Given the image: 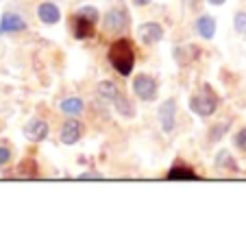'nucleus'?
I'll use <instances>...</instances> for the list:
<instances>
[{"label":"nucleus","mask_w":246,"mask_h":251,"mask_svg":"<svg viewBox=\"0 0 246 251\" xmlns=\"http://www.w3.org/2000/svg\"><path fill=\"white\" fill-rule=\"evenodd\" d=\"M107 59L112 64V68L122 76H129L133 72V66H135V50H133V44L131 40L127 37H120L115 40L107 50Z\"/></svg>","instance_id":"nucleus-1"},{"label":"nucleus","mask_w":246,"mask_h":251,"mask_svg":"<svg viewBox=\"0 0 246 251\" xmlns=\"http://www.w3.org/2000/svg\"><path fill=\"white\" fill-rule=\"evenodd\" d=\"M187 105H190V109L196 116H201V118H207V116L216 114V109H218V99H216L214 92H211L209 88H205L201 94L192 96Z\"/></svg>","instance_id":"nucleus-2"},{"label":"nucleus","mask_w":246,"mask_h":251,"mask_svg":"<svg viewBox=\"0 0 246 251\" xmlns=\"http://www.w3.org/2000/svg\"><path fill=\"white\" fill-rule=\"evenodd\" d=\"M133 94L144 103H151L157 99V81L151 75H137L133 79Z\"/></svg>","instance_id":"nucleus-3"},{"label":"nucleus","mask_w":246,"mask_h":251,"mask_svg":"<svg viewBox=\"0 0 246 251\" xmlns=\"http://www.w3.org/2000/svg\"><path fill=\"white\" fill-rule=\"evenodd\" d=\"M103 24L107 33H122L129 26V13L124 11V7H113L105 13Z\"/></svg>","instance_id":"nucleus-4"},{"label":"nucleus","mask_w":246,"mask_h":251,"mask_svg":"<svg viewBox=\"0 0 246 251\" xmlns=\"http://www.w3.org/2000/svg\"><path fill=\"white\" fill-rule=\"evenodd\" d=\"M157 118L161 125L163 133H172L177 125V100L175 99H166L157 109Z\"/></svg>","instance_id":"nucleus-5"},{"label":"nucleus","mask_w":246,"mask_h":251,"mask_svg":"<svg viewBox=\"0 0 246 251\" xmlns=\"http://www.w3.org/2000/svg\"><path fill=\"white\" fill-rule=\"evenodd\" d=\"M22 131H24V138H26L28 142H44L48 138V133H50V129H48V123H44V120L33 118L24 125Z\"/></svg>","instance_id":"nucleus-6"},{"label":"nucleus","mask_w":246,"mask_h":251,"mask_svg":"<svg viewBox=\"0 0 246 251\" xmlns=\"http://www.w3.org/2000/svg\"><path fill=\"white\" fill-rule=\"evenodd\" d=\"M81 136H83V125H81L74 116H70V120H66L64 127H61V133H59L61 142H64L66 147H70V144L79 142Z\"/></svg>","instance_id":"nucleus-7"},{"label":"nucleus","mask_w":246,"mask_h":251,"mask_svg":"<svg viewBox=\"0 0 246 251\" xmlns=\"http://www.w3.org/2000/svg\"><path fill=\"white\" fill-rule=\"evenodd\" d=\"M137 33H139V40L146 46H153L163 40V26L159 22H144L142 26L137 28Z\"/></svg>","instance_id":"nucleus-8"},{"label":"nucleus","mask_w":246,"mask_h":251,"mask_svg":"<svg viewBox=\"0 0 246 251\" xmlns=\"http://www.w3.org/2000/svg\"><path fill=\"white\" fill-rule=\"evenodd\" d=\"M26 31V20L22 16L13 11H4L2 20H0V35H7V33H20Z\"/></svg>","instance_id":"nucleus-9"},{"label":"nucleus","mask_w":246,"mask_h":251,"mask_svg":"<svg viewBox=\"0 0 246 251\" xmlns=\"http://www.w3.org/2000/svg\"><path fill=\"white\" fill-rule=\"evenodd\" d=\"M94 24L88 20L85 16H81V13H74V18H72L70 22V28H72V35L76 37V40H88V37L94 35Z\"/></svg>","instance_id":"nucleus-10"},{"label":"nucleus","mask_w":246,"mask_h":251,"mask_svg":"<svg viewBox=\"0 0 246 251\" xmlns=\"http://www.w3.org/2000/svg\"><path fill=\"white\" fill-rule=\"evenodd\" d=\"M214 166H216V171H220V173H238L240 171V166H238V162H235V157L231 155L226 149H223V151H218L216 153V157H214Z\"/></svg>","instance_id":"nucleus-11"},{"label":"nucleus","mask_w":246,"mask_h":251,"mask_svg":"<svg viewBox=\"0 0 246 251\" xmlns=\"http://www.w3.org/2000/svg\"><path fill=\"white\" fill-rule=\"evenodd\" d=\"M96 94H98V99L103 100L105 105H113L115 99L120 96V90L113 81H100V83L96 85Z\"/></svg>","instance_id":"nucleus-12"},{"label":"nucleus","mask_w":246,"mask_h":251,"mask_svg":"<svg viewBox=\"0 0 246 251\" xmlns=\"http://www.w3.org/2000/svg\"><path fill=\"white\" fill-rule=\"evenodd\" d=\"M37 16H40V20L48 24V26H52V24H57L61 20V11L55 2H42L40 7H37Z\"/></svg>","instance_id":"nucleus-13"},{"label":"nucleus","mask_w":246,"mask_h":251,"mask_svg":"<svg viewBox=\"0 0 246 251\" xmlns=\"http://www.w3.org/2000/svg\"><path fill=\"white\" fill-rule=\"evenodd\" d=\"M196 33L202 37V40H214L216 35V18L214 16H201L194 24Z\"/></svg>","instance_id":"nucleus-14"},{"label":"nucleus","mask_w":246,"mask_h":251,"mask_svg":"<svg viewBox=\"0 0 246 251\" xmlns=\"http://www.w3.org/2000/svg\"><path fill=\"white\" fill-rule=\"evenodd\" d=\"M59 109H61V114H66L67 118L70 116H81L83 114V109H85V103L81 99H76V96H67V99H64L59 103Z\"/></svg>","instance_id":"nucleus-15"},{"label":"nucleus","mask_w":246,"mask_h":251,"mask_svg":"<svg viewBox=\"0 0 246 251\" xmlns=\"http://www.w3.org/2000/svg\"><path fill=\"white\" fill-rule=\"evenodd\" d=\"M168 179H175V181H179V179H201L199 175H196L194 171H192L190 166H183V164H177V166H172L170 171H168Z\"/></svg>","instance_id":"nucleus-16"},{"label":"nucleus","mask_w":246,"mask_h":251,"mask_svg":"<svg viewBox=\"0 0 246 251\" xmlns=\"http://www.w3.org/2000/svg\"><path fill=\"white\" fill-rule=\"evenodd\" d=\"M113 105H115V109H118L120 116H124V118H135V107H133V103L127 99V96L120 94L118 99H115Z\"/></svg>","instance_id":"nucleus-17"},{"label":"nucleus","mask_w":246,"mask_h":251,"mask_svg":"<svg viewBox=\"0 0 246 251\" xmlns=\"http://www.w3.org/2000/svg\"><path fill=\"white\" fill-rule=\"evenodd\" d=\"M226 129H229V123H218V125H214L211 127V131H209V142H218V140H223V136L226 133Z\"/></svg>","instance_id":"nucleus-18"},{"label":"nucleus","mask_w":246,"mask_h":251,"mask_svg":"<svg viewBox=\"0 0 246 251\" xmlns=\"http://www.w3.org/2000/svg\"><path fill=\"white\" fill-rule=\"evenodd\" d=\"M233 28L240 35H246V11H238L233 16Z\"/></svg>","instance_id":"nucleus-19"},{"label":"nucleus","mask_w":246,"mask_h":251,"mask_svg":"<svg viewBox=\"0 0 246 251\" xmlns=\"http://www.w3.org/2000/svg\"><path fill=\"white\" fill-rule=\"evenodd\" d=\"M76 13H81V16H85L88 20L91 22H98V18H100V13H98V9L96 7H91V4H85V7H79V11Z\"/></svg>","instance_id":"nucleus-20"},{"label":"nucleus","mask_w":246,"mask_h":251,"mask_svg":"<svg viewBox=\"0 0 246 251\" xmlns=\"http://www.w3.org/2000/svg\"><path fill=\"white\" fill-rule=\"evenodd\" d=\"M233 144L240 149V151H244V153H246V127H244V129H240V131L233 136Z\"/></svg>","instance_id":"nucleus-21"},{"label":"nucleus","mask_w":246,"mask_h":251,"mask_svg":"<svg viewBox=\"0 0 246 251\" xmlns=\"http://www.w3.org/2000/svg\"><path fill=\"white\" fill-rule=\"evenodd\" d=\"M9 160H11V151H9V147H0V166L9 164Z\"/></svg>","instance_id":"nucleus-22"},{"label":"nucleus","mask_w":246,"mask_h":251,"mask_svg":"<svg viewBox=\"0 0 246 251\" xmlns=\"http://www.w3.org/2000/svg\"><path fill=\"white\" fill-rule=\"evenodd\" d=\"M100 173H83V175H79V179H100Z\"/></svg>","instance_id":"nucleus-23"},{"label":"nucleus","mask_w":246,"mask_h":251,"mask_svg":"<svg viewBox=\"0 0 246 251\" xmlns=\"http://www.w3.org/2000/svg\"><path fill=\"white\" fill-rule=\"evenodd\" d=\"M207 2H209V4H216V7H220V4H224L226 0H207Z\"/></svg>","instance_id":"nucleus-24"},{"label":"nucleus","mask_w":246,"mask_h":251,"mask_svg":"<svg viewBox=\"0 0 246 251\" xmlns=\"http://www.w3.org/2000/svg\"><path fill=\"white\" fill-rule=\"evenodd\" d=\"M151 0H135V4H139V7H144V4H148Z\"/></svg>","instance_id":"nucleus-25"}]
</instances>
